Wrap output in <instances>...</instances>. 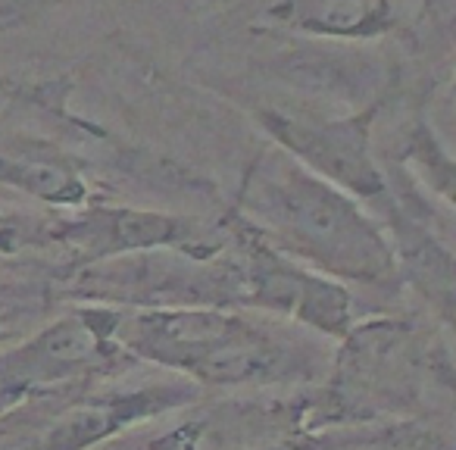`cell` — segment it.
<instances>
[{"label":"cell","mask_w":456,"mask_h":450,"mask_svg":"<svg viewBox=\"0 0 456 450\" xmlns=\"http://www.w3.org/2000/svg\"><path fill=\"white\" fill-rule=\"evenodd\" d=\"M232 213L275 250L335 282L381 291L403 282L397 248L360 200L279 147L256 153L244 169Z\"/></svg>","instance_id":"6da1fadb"},{"label":"cell","mask_w":456,"mask_h":450,"mask_svg":"<svg viewBox=\"0 0 456 450\" xmlns=\"http://www.w3.org/2000/svg\"><path fill=\"white\" fill-rule=\"evenodd\" d=\"M119 307H76L0 354V413L38 397L94 391L132 366L116 341Z\"/></svg>","instance_id":"277c9868"},{"label":"cell","mask_w":456,"mask_h":450,"mask_svg":"<svg viewBox=\"0 0 456 450\" xmlns=\"http://www.w3.org/2000/svg\"><path fill=\"white\" fill-rule=\"evenodd\" d=\"M341 450H450L444 435L422 419L372 422Z\"/></svg>","instance_id":"8fae6325"},{"label":"cell","mask_w":456,"mask_h":450,"mask_svg":"<svg viewBox=\"0 0 456 450\" xmlns=\"http://www.w3.org/2000/svg\"><path fill=\"white\" fill-rule=\"evenodd\" d=\"M453 97H456V76H453Z\"/></svg>","instance_id":"5bb4252c"},{"label":"cell","mask_w":456,"mask_h":450,"mask_svg":"<svg viewBox=\"0 0 456 450\" xmlns=\"http://www.w3.org/2000/svg\"><path fill=\"white\" fill-rule=\"evenodd\" d=\"M4 235H7V229H4V225H0V238H4Z\"/></svg>","instance_id":"4fadbf2b"},{"label":"cell","mask_w":456,"mask_h":450,"mask_svg":"<svg viewBox=\"0 0 456 450\" xmlns=\"http://www.w3.org/2000/svg\"><path fill=\"white\" fill-rule=\"evenodd\" d=\"M228 248L235 254L244 282L248 310H266L273 316L291 319L331 341H344L356 325L354 298L341 282L291 260L254 229H248L235 213L225 216Z\"/></svg>","instance_id":"52a82bcc"},{"label":"cell","mask_w":456,"mask_h":450,"mask_svg":"<svg viewBox=\"0 0 456 450\" xmlns=\"http://www.w3.org/2000/svg\"><path fill=\"white\" fill-rule=\"evenodd\" d=\"M403 163L419 172V182L428 184L431 194L456 209V157H450V151L435 138V132L425 122H416L406 132Z\"/></svg>","instance_id":"30bf717a"},{"label":"cell","mask_w":456,"mask_h":450,"mask_svg":"<svg viewBox=\"0 0 456 450\" xmlns=\"http://www.w3.org/2000/svg\"><path fill=\"white\" fill-rule=\"evenodd\" d=\"M379 107L381 101H375L372 107L350 116H316L281 107H260L254 116L263 132L275 141V147L297 160L304 169L341 188L354 200L385 207L394 216L397 203L391 200L385 169L372 151V122Z\"/></svg>","instance_id":"8992f818"},{"label":"cell","mask_w":456,"mask_h":450,"mask_svg":"<svg viewBox=\"0 0 456 450\" xmlns=\"http://www.w3.org/2000/svg\"><path fill=\"white\" fill-rule=\"evenodd\" d=\"M428 4H431V0H428Z\"/></svg>","instance_id":"9a60e30c"},{"label":"cell","mask_w":456,"mask_h":450,"mask_svg":"<svg viewBox=\"0 0 456 450\" xmlns=\"http://www.w3.org/2000/svg\"><path fill=\"white\" fill-rule=\"evenodd\" d=\"M191 400H197L191 381L38 397L0 413V450H91Z\"/></svg>","instance_id":"5b68a950"},{"label":"cell","mask_w":456,"mask_h":450,"mask_svg":"<svg viewBox=\"0 0 456 450\" xmlns=\"http://www.w3.org/2000/svg\"><path fill=\"white\" fill-rule=\"evenodd\" d=\"M266 20L329 41H372L394 29L391 0H275Z\"/></svg>","instance_id":"9c48e42d"},{"label":"cell","mask_w":456,"mask_h":450,"mask_svg":"<svg viewBox=\"0 0 456 450\" xmlns=\"http://www.w3.org/2000/svg\"><path fill=\"white\" fill-rule=\"evenodd\" d=\"M4 335H7V329H4V325H0V341H4Z\"/></svg>","instance_id":"7c38bea8"},{"label":"cell","mask_w":456,"mask_h":450,"mask_svg":"<svg viewBox=\"0 0 456 450\" xmlns=\"http://www.w3.org/2000/svg\"><path fill=\"white\" fill-rule=\"evenodd\" d=\"M116 341L134 363L188 375L197 388L300 385L316 381L325 366V356L294 329L222 307L119 310Z\"/></svg>","instance_id":"7a4b0ae2"},{"label":"cell","mask_w":456,"mask_h":450,"mask_svg":"<svg viewBox=\"0 0 456 450\" xmlns=\"http://www.w3.org/2000/svg\"><path fill=\"white\" fill-rule=\"evenodd\" d=\"M304 410L310 431L456 410V372L431 329L410 319L356 323L331 360L329 385Z\"/></svg>","instance_id":"3957f363"},{"label":"cell","mask_w":456,"mask_h":450,"mask_svg":"<svg viewBox=\"0 0 456 450\" xmlns=\"http://www.w3.org/2000/svg\"><path fill=\"white\" fill-rule=\"evenodd\" d=\"M63 238L76 244L88 260L153 254V250H175L194 260H213L225 250L228 229L225 219L200 222L191 216L110 207L94 209L82 222L63 229Z\"/></svg>","instance_id":"ba28073f"}]
</instances>
